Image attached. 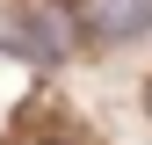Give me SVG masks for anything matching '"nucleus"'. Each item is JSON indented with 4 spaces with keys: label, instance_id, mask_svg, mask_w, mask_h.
<instances>
[{
    "label": "nucleus",
    "instance_id": "nucleus-1",
    "mask_svg": "<svg viewBox=\"0 0 152 145\" xmlns=\"http://www.w3.org/2000/svg\"><path fill=\"white\" fill-rule=\"evenodd\" d=\"M0 44L22 51L29 65H58V58H65V29H58V22H44V15H15V22L0 29Z\"/></svg>",
    "mask_w": 152,
    "mask_h": 145
},
{
    "label": "nucleus",
    "instance_id": "nucleus-2",
    "mask_svg": "<svg viewBox=\"0 0 152 145\" xmlns=\"http://www.w3.org/2000/svg\"><path fill=\"white\" fill-rule=\"evenodd\" d=\"M138 29H152V0H94V36H138Z\"/></svg>",
    "mask_w": 152,
    "mask_h": 145
}]
</instances>
